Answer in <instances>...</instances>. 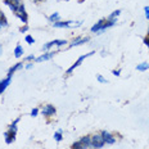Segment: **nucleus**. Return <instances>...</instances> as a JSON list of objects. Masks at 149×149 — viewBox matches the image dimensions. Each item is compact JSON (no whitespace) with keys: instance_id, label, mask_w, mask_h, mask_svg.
I'll return each mask as SVG.
<instances>
[{"instance_id":"nucleus-9","label":"nucleus","mask_w":149,"mask_h":149,"mask_svg":"<svg viewBox=\"0 0 149 149\" xmlns=\"http://www.w3.org/2000/svg\"><path fill=\"white\" fill-rule=\"evenodd\" d=\"M4 138H5V143H7V144H12V143L15 140V132L12 131V130H8L4 134Z\"/></svg>"},{"instance_id":"nucleus-25","label":"nucleus","mask_w":149,"mask_h":149,"mask_svg":"<svg viewBox=\"0 0 149 149\" xmlns=\"http://www.w3.org/2000/svg\"><path fill=\"white\" fill-rule=\"evenodd\" d=\"M37 113H39V108H33V109L31 111V116L32 117H36Z\"/></svg>"},{"instance_id":"nucleus-23","label":"nucleus","mask_w":149,"mask_h":149,"mask_svg":"<svg viewBox=\"0 0 149 149\" xmlns=\"http://www.w3.org/2000/svg\"><path fill=\"white\" fill-rule=\"evenodd\" d=\"M24 41H26L27 44H33V42H35V40H33V37L31 35H27L26 37H24Z\"/></svg>"},{"instance_id":"nucleus-15","label":"nucleus","mask_w":149,"mask_h":149,"mask_svg":"<svg viewBox=\"0 0 149 149\" xmlns=\"http://www.w3.org/2000/svg\"><path fill=\"white\" fill-rule=\"evenodd\" d=\"M22 66H23V63H17V64H14L13 67H10V68H9V71H8V76L12 77L15 71H18L19 68H22Z\"/></svg>"},{"instance_id":"nucleus-27","label":"nucleus","mask_w":149,"mask_h":149,"mask_svg":"<svg viewBox=\"0 0 149 149\" xmlns=\"http://www.w3.org/2000/svg\"><path fill=\"white\" fill-rule=\"evenodd\" d=\"M144 12H145V17L149 19V7H145L144 8Z\"/></svg>"},{"instance_id":"nucleus-11","label":"nucleus","mask_w":149,"mask_h":149,"mask_svg":"<svg viewBox=\"0 0 149 149\" xmlns=\"http://www.w3.org/2000/svg\"><path fill=\"white\" fill-rule=\"evenodd\" d=\"M10 80H12V77H7V79H4V80H1L0 81V94H3V93L5 91V89L8 88V85L10 84Z\"/></svg>"},{"instance_id":"nucleus-24","label":"nucleus","mask_w":149,"mask_h":149,"mask_svg":"<svg viewBox=\"0 0 149 149\" xmlns=\"http://www.w3.org/2000/svg\"><path fill=\"white\" fill-rule=\"evenodd\" d=\"M97 79H98V81L99 82H100V84H107L108 81H107V80H105L104 79V77L103 76H102V74H98V77H97Z\"/></svg>"},{"instance_id":"nucleus-12","label":"nucleus","mask_w":149,"mask_h":149,"mask_svg":"<svg viewBox=\"0 0 149 149\" xmlns=\"http://www.w3.org/2000/svg\"><path fill=\"white\" fill-rule=\"evenodd\" d=\"M55 55V52H49V53H45V54H42L41 57L36 58V62H42V61H49L52 59L53 57Z\"/></svg>"},{"instance_id":"nucleus-17","label":"nucleus","mask_w":149,"mask_h":149,"mask_svg":"<svg viewBox=\"0 0 149 149\" xmlns=\"http://www.w3.org/2000/svg\"><path fill=\"white\" fill-rule=\"evenodd\" d=\"M8 26V21L7 18H5V15L3 12H0V30H1V27H5Z\"/></svg>"},{"instance_id":"nucleus-13","label":"nucleus","mask_w":149,"mask_h":149,"mask_svg":"<svg viewBox=\"0 0 149 149\" xmlns=\"http://www.w3.org/2000/svg\"><path fill=\"white\" fill-rule=\"evenodd\" d=\"M71 23H73V22H71V21H66V22H55V23H53V26L54 27H57V29H66V27H70L71 26Z\"/></svg>"},{"instance_id":"nucleus-10","label":"nucleus","mask_w":149,"mask_h":149,"mask_svg":"<svg viewBox=\"0 0 149 149\" xmlns=\"http://www.w3.org/2000/svg\"><path fill=\"white\" fill-rule=\"evenodd\" d=\"M89 41V37H76L72 42L70 44V48H73V46H77V45H81V44H85V42Z\"/></svg>"},{"instance_id":"nucleus-20","label":"nucleus","mask_w":149,"mask_h":149,"mask_svg":"<svg viewBox=\"0 0 149 149\" xmlns=\"http://www.w3.org/2000/svg\"><path fill=\"white\" fill-rule=\"evenodd\" d=\"M49 21H50L52 23H55L59 21V13H53L50 17H49Z\"/></svg>"},{"instance_id":"nucleus-8","label":"nucleus","mask_w":149,"mask_h":149,"mask_svg":"<svg viewBox=\"0 0 149 149\" xmlns=\"http://www.w3.org/2000/svg\"><path fill=\"white\" fill-rule=\"evenodd\" d=\"M80 143H81V145H82L84 149H90V148H91V136H90V135L84 136V138H81Z\"/></svg>"},{"instance_id":"nucleus-1","label":"nucleus","mask_w":149,"mask_h":149,"mask_svg":"<svg viewBox=\"0 0 149 149\" xmlns=\"http://www.w3.org/2000/svg\"><path fill=\"white\" fill-rule=\"evenodd\" d=\"M105 144L103 136H102V134H95L91 136V147L95 148V149H100L103 148Z\"/></svg>"},{"instance_id":"nucleus-16","label":"nucleus","mask_w":149,"mask_h":149,"mask_svg":"<svg viewBox=\"0 0 149 149\" xmlns=\"http://www.w3.org/2000/svg\"><path fill=\"white\" fill-rule=\"evenodd\" d=\"M23 55V48L21 45H17L14 49V57L15 58H21Z\"/></svg>"},{"instance_id":"nucleus-29","label":"nucleus","mask_w":149,"mask_h":149,"mask_svg":"<svg viewBox=\"0 0 149 149\" xmlns=\"http://www.w3.org/2000/svg\"><path fill=\"white\" fill-rule=\"evenodd\" d=\"M32 59H35V55H29V57L24 58V61H32Z\"/></svg>"},{"instance_id":"nucleus-21","label":"nucleus","mask_w":149,"mask_h":149,"mask_svg":"<svg viewBox=\"0 0 149 149\" xmlns=\"http://www.w3.org/2000/svg\"><path fill=\"white\" fill-rule=\"evenodd\" d=\"M18 122H19V118L14 120V122H13V123H12V125H10V126H9V130H12V131L17 132V125H18Z\"/></svg>"},{"instance_id":"nucleus-5","label":"nucleus","mask_w":149,"mask_h":149,"mask_svg":"<svg viewBox=\"0 0 149 149\" xmlns=\"http://www.w3.org/2000/svg\"><path fill=\"white\" fill-rule=\"evenodd\" d=\"M66 44H67L66 40H53V41L48 42V44H45L44 46H42V49H44V50H49V49L53 48V46H63V45H66Z\"/></svg>"},{"instance_id":"nucleus-4","label":"nucleus","mask_w":149,"mask_h":149,"mask_svg":"<svg viewBox=\"0 0 149 149\" xmlns=\"http://www.w3.org/2000/svg\"><path fill=\"white\" fill-rule=\"evenodd\" d=\"M55 112H57V109H55L54 105L46 104V105L42 107L41 113H42V116H45V117H52V116H54V114H55Z\"/></svg>"},{"instance_id":"nucleus-19","label":"nucleus","mask_w":149,"mask_h":149,"mask_svg":"<svg viewBox=\"0 0 149 149\" xmlns=\"http://www.w3.org/2000/svg\"><path fill=\"white\" fill-rule=\"evenodd\" d=\"M120 13H121V10H120V9H117V10H114L113 13H112V14L109 15V17H108V21H116V18L120 15Z\"/></svg>"},{"instance_id":"nucleus-6","label":"nucleus","mask_w":149,"mask_h":149,"mask_svg":"<svg viewBox=\"0 0 149 149\" xmlns=\"http://www.w3.org/2000/svg\"><path fill=\"white\" fill-rule=\"evenodd\" d=\"M4 4H5V5H8V7L10 8V10L15 13L17 8L19 7L21 4H22V1H21V0H4Z\"/></svg>"},{"instance_id":"nucleus-7","label":"nucleus","mask_w":149,"mask_h":149,"mask_svg":"<svg viewBox=\"0 0 149 149\" xmlns=\"http://www.w3.org/2000/svg\"><path fill=\"white\" fill-rule=\"evenodd\" d=\"M100 134H102V136H103L105 144H114V143H116V138H114L112 134H109L108 131H102Z\"/></svg>"},{"instance_id":"nucleus-2","label":"nucleus","mask_w":149,"mask_h":149,"mask_svg":"<svg viewBox=\"0 0 149 149\" xmlns=\"http://www.w3.org/2000/svg\"><path fill=\"white\" fill-rule=\"evenodd\" d=\"M15 15H17V17L19 18V19L22 21L24 24H27V21H29V15H27V13H26V9H24V5H23V4H21L19 7L17 8V10H15Z\"/></svg>"},{"instance_id":"nucleus-18","label":"nucleus","mask_w":149,"mask_h":149,"mask_svg":"<svg viewBox=\"0 0 149 149\" xmlns=\"http://www.w3.org/2000/svg\"><path fill=\"white\" fill-rule=\"evenodd\" d=\"M136 70L140 71V72H144V71L149 70V63H141V64H139V66L136 67Z\"/></svg>"},{"instance_id":"nucleus-28","label":"nucleus","mask_w":149,"mask_h":149,"mask_svg":"<svg viewBox=\"0 0 149 149\" xmlns=\"http://www.w3.org/2000/svg\"><path fill=\"white\" fill-rule=\"evenodd\" d=\"M112 73H113V74H114V76H120L121 71H120V70H114V71H112Z\"/></svg>"},{"instance_id":"nucleus-14","label":"nucleus","mask_w":149,"mask_h":149,"mask_svg":"<svg viewBox=\"0 0 149 149\" xmlns=\"http://www.w3.org/2000/svg\"><path fill=\"white\" fill-rule=\"evenodd\" d=\"M104 22H105V19H100L98 23H95L94 26L91 27V32H99V31L102 30V27H103Z\"/></svg>"},{"instance_id":"nucleus-22","label":"nucleus","mask_w":149,"mask_h":149,"mask_svg":"<svg viewBox=\"0 0 149 149\" xmlns=\"http://www.w3.org/2000/svg\"><path fill=\"white\" fill-rule=\"evenodd\" d=\"M54 139L57 141H62V139H63V136H62V130H59V131H57L54 134Z\"/></svg>"},{"instance_id":"nucleus-33","label":"nucleus","mask_w":149,"mask_h":149,"mask_svg":"<svg viewBox=\"0 0 149 149\" xmlns=\"http://www.w3.org/2000/svg\"><path fill=\"white\" fill-rule=\"evenodd\" d=\"M33 3H40V1H42V0H32Z\"/></svg>"},{"instance_id":"nucleus-32","label":"nucleus","mask_w":149,"mask_h":149,"mask_svg":"<svg viewBox=\"0 0 149 149\" xmlns=\"http://www.w3.org/2000/svg\"><path fill=\"white\" fill-rule=\"evenodd\" d=\"M1 53H3V45L0 44V54H1Z\"/></svg>"},{"instance_id":"nucleus-3","label":"nucleus","mask_w":149,"mask_h":149,"mask_svg":"<svg viewBox=\"0 0 149 149\" xmlns=\"http://www.w3.org/2000/svg\"><path fill=\"white\" fill-rule=\"evenodd\" d=\"M93 54H94V52H91V53H89V54H85V55H82V57H80L79 59H77V61H76V62H74V63L72 64V66H71L70 68H68L66 73H67V74H71V73L73 72V70H74V68H77V67L80 66V64L82 63V61L85 59V58H88V57H90V55H93Z\"/></svg>"},{"instance_id":"nucleus-30","label":"nucleus","mask_w":149,"mask_h":149,"mask_svg":"<svg viewBox=\"0 0 149 149\" xmlns=\"http://www.w3.org/2000/svg\"><path fill=\"white\" fill-rule=\"evenodd\" d=\"M27 30H29V27H27V24H24V26H23V27H22V29H21L19 31H21V32H26Z\"/></svg>"},{"instance_id":"nucleus-26","label":"nucleus","mask_w":149,"mask_h":149,"mask_svg":"<svg viewBox=\"0 0 149 149\" xmlns=\"http://www.w3.org/2000/svg\"><path fill=\"white\" fill-rule=\"evenodd\" d=\"M144 44H145V45H147L148 48H149V30H148V35L145 36V39H144Z\"/></svg>"},{"instance_id":"nucleus-31","label":"nucleus","mask_w":149,"mask_h":149,"mask_svg":"<svg viewBox=\"0 0 149 149\" xmlns=\"http://www.w3.org/2000/svg\"><path fill=\"white\" fill-rule=\"evenodd\" d=\"M32 66H33V63H29L26 66V68H27V70H30V68H32Z\"/></svg>"}]
</instances>
